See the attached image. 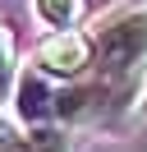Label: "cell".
I'll list each match as a JSON object with an SVG mask.
<instances>
[{
  "label": "cell",
  "mask_w": 147,
  "mask_h": 152,
  "mask_svg": "<svg viewBox=\"0 0 147 152\" xmlns=\"http://www.w3.org/2000/svg\"><path fill=\"white\" fill-rule=\"evenodd\" d=\"M92 51H97V78L115 88L119 111H133L147 83V0L119 5L115 14L97 19Z\"/></svg>",
  "instance_id": "cell-1"
},
{
  "label": "cell",
  "mask_w": 147,
  "mask_h": 152,
  "mask_svg": "<svg viewBox=\"0 0 147 152\" xmlns=\"http://www.w3.org/2000/svg\"><path fill=\"white\" fill-rule=\"evenodd\" d=\"M14 115L28 129H46V124H60V88L51 83V74L41 69H23L14 88Z\"/></svg>",
  "instance_id": "cell-3"
},
{
  "label": "cell",
  "mask_w": 147,
  "mask_h": 152,
  "mask_svg": "<svg viewBox=\"0 0 147 152\" xmlns=\"http://www.w3.org/2000/svg\"><path fill=\"white\" fill-rule=\"evenodd\" d=\"M32 14L51 32H78L83 14H87V0H32Z\"/></svg>",
  "instance_id": "cell-4"
},
{
  "label": "cell",
  "mask_w": 147,
  "mask_h": 152,
  "mask_svg": "<svg viewBox=\"0 0 147 152\" xmlns=\"http://www.w3.org/2000/svg\"><path fill=\"white\" fill-rule=\"evenodd\" d=\"M37 69L64 83L87 78V69H97V51H92V32H51L37 46Z\"/></svg>",
  "instance_id": "cell-2"
},
{
  "label": "cell",
  "mask_w": 147,
  "mask_h": 152,
  "mask_svg": "<svg viewBox=\"0 0 147 152\" xmlns=\"http://www.w3.org/2000/svg\"><path fill=\"white\" fill-rule=\"evenodd\" d=\"M18 56H14V37H9V28L0 23V102L5 97H14V88H18Z\"/></svg>",
  "instance_id": "cell-5"
}]
</instances>
